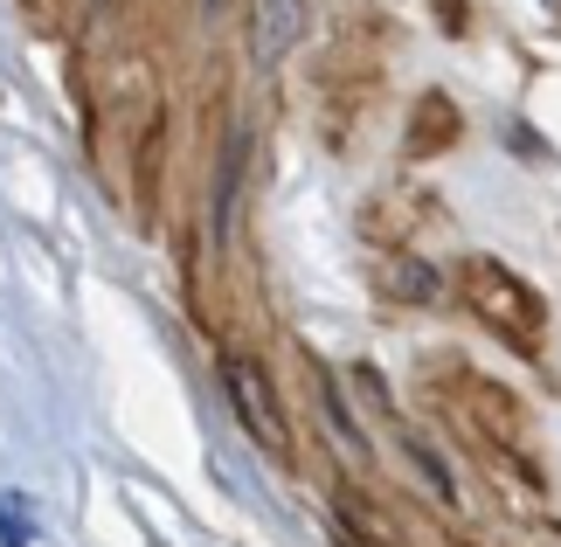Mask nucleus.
I'll return each instance as SVG.
<instances>
[{"instance_id": "39448f33", "label": "nucleus", "mask_w": 561, "mask_h": 547, "mask_svg": "<svg viewBox=\"0 0 561 547\" xmlns=\"http://www.w3.org/2000/svg\"><path fill=\"white\" fill-rule=\"evenodd\" d=\"M375 284L388 298H402V305H423V298H437V271L416 264V257H388V264L375 271Z\"/></svg>"}, {"instance_id": "6e6552de", "label": "nucleus", "mask_w": 561, "mask_h": 547, "mask_svg": "<svg viewBox=\"0 0 561 547\" xmlns=\"http://www.w3.org/2000/svg\"><path fill=\"white\" fill-rule=\"evenodd\" d=\"M437 14L450 21V29H458V21H465V8H458V0H437Z\"/></svg>"}, {"instance_id": "0eeeda50", "label": "nucleus", "mask_w": 561, "mask_h": 547, "mask_svg": "<svg viewBox=\"0 0 561 547\" xmlns=\"http://www.w3.org/2000/svg\"><path fill=\"white\" fill-rule=\"evenodd\" d=\"M0 547H28V499H0Z\"/></svg>"}, {"instance_id": "20e7f679", "label": "nucleus", "mask_w": 561, "mask_h": 547, "mask_svg": "<svg viewBox=\"0 0 561 547\" xmlns=\"http://www.w3.org/2000/svg\"><path fill=\"white\" fill-rule=\"evenodd\" d=\"M458 133H465L458 104H450L444 91H423V98H416V112H409V133H402V146L416 152V160H437V152H450V146H458Z\"/></svg>"}, {"instance_id": "7ed1b4c3", "label": "nucleus", "mask_w": 561, "mask_h": 547, "mask_svg": "<svg viewBox=\"0 0 561 547\" xmlns=\"http://www.w3.org/2000/svg\"><path fill=\"white\" fill-rule=\"evenodd\" d=\"M306 35V0H250V56L285 62Z\"/></svg>"}, {"instance_id": "f257e3e1", "label": "nucleus", "mask_w": 561, "mask_h": 547, "mask_svg": "<svg viewBox=\"0 0 561 547\" xmlns=\"http://www.w3.org/2000/svg\"><path fill=\"white\" fill-rule=\"evenodd\" d=\"M458 298H465L471 319H485L492 333H506L513 346H541V333H548L541 292H534L520 271H506L500 257H465L458 264Z\"/></svg>"}, {"instance_id": "423d86ee", "label": "nucleus", "mask_w": 561, "mask_h": 547, "mask_svg": "<svg viewBox=\"0 0 561 547\" xmlns=\"http://www.w3.org/2000/svg\"><path fill=\"white\" fill-rule=\"evenodd\" d=\"M465 402L479 409L485 423H492V430L506 436V444H520V402H513L506 388H492V381H465Z\"/></svg>"}, {"instance_id": "f03ea898", "label": "nucleus", "mask_w": 561, "mask_h": 547, "mask_svg": "<svg viewBox=\"0 0 561 547\" xmlns=\"http://www.w3.org/2000/svg\"><path fill=\"white\" fill-rule=\"evenodd\" d=\"M222 388H229L236 423L250 430V444L264 457H285L291 465V423H285V402H277V381L250 354H222Z\"/></svg>"}]
</instances>
